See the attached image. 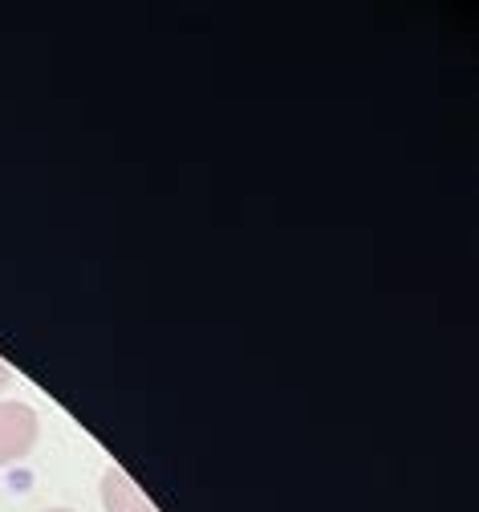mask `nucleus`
Wrapping results in <instances>:
<instances>
[{
    "mask_svg": "<svg viewBox=\"0 0 479 512\" xmlns=\"http://www.w3.org/2000/svg\"><path fill=\"white\" fill-rule=\"evenodd\" d=\"M13 378H17V370H13L5 358H0V391H9V387H13Z\"/></svg>",
    "mask_w": 479,
    "mask_h": 512,
    "instance_id": "obj_3",
    "label": "nucleus"
},
{
    "mask_svg": "<svg viewBox=\"0 0 479 512\" xmlns=\"http://www.w3.org/2000/svg\"><path fill=\"white\" fill-rule=\"evenodd\" d=\"M98 496H102V508L106 512H155V504L147 500V492L134 484L122 468H106L102 472Z\"/></svg>",
    "mask_w": 479,
    "mask_h": 512,
    "instance_id": "obj_2",
    "label": "nucleus"
},
{
    "mask_svg": "<svg viewBox=\"0 0 479 512\" xmlns=\"http://www.w3.org/2000/svg\"><path fill=\"white\" fill-rule=\"evenodd\" d=\"M37 439H41V419L29 403L21 399L0 403V468L25 460L37 447Z\"/></svg>",
    "mask_w": 479,
    "mask_h": 512,
    "instance_id": "obj_1",
    "label": "nucleus"
},
{
    "mask_svg": "<svg viewBox=\"0 0 479 512\" xmlns=\"http://www.w3.org/2000/svg\"><path fill=\"white\" fill-rule=\"evenodd\" d=\"M45 512H74V508H45Z\"/></svg>",
    "mask_w": 479,
    "mask_h": 512,
    "instance_id": "obj_4",
    "label": "nucleus"
}]
</instances>
